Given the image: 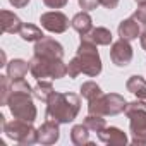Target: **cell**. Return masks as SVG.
I'll return each mask as SVG.
<instances>
[{"label":"cell","mask_w":146,"mask_h":146,"mask_svg":"<svg viewBox=\"0 0 146 146\" xmlns=\"http://www.w3.org/2000/svg\"><path fill=\"white\" fill-rule=\"evenodd\" d=\"M86 74V76H98L102 72V60L96 50V45L93 41L88 40H81V45L78 48L76 57L72 58L67 65V74L69 78H78L79 74Z\"/></svg>","instance_id":"obj_1"},{"label":"cell","mask_w":146,"mask_h":146,"mask_svg":"<svg viewBox=\"0 0 146 146\" xmlns=\"http://www.w3.org/2000/svg\"><path fill=\"white\" fill-rule=\"evenodd\" d=\"M81 108V100L74 93H57L53 91L46 102V117L57 120L58 124L72 122Z\"/></svg>","instance_id":"obj_2"},{"label":"cell","mask_w":146,"mask_h":146,"mask_svg":"<svg viewBox=\"0 0 146 146\" xmlns=\"http://www.w3.org/2000/svg\"><path fill=\"white\" fill-rule=\"evenodd\" d=\"M29 72L38 81L50 78V79H60L67 74V65L62 62V58H46L35 55L29 60Z\"/></svg>","instance_id":"obj_3"},{"label":"cell","mask_w":146,"mask_h":146,"mask_svg":"<svg viewBox=\"0 0 146 146\" xmlns=\"http://www.w3.org/2000/svg\"><path fill=\"white\" fill-rule=\"evenodd\" d=\"M127 102L124 100V96L117 95V93H108V95H100L95 100L90 102L88 105V112L95 113V115H117L120 112H124Z\"/></svg>","instance_id":"obj_4"},{"label":"cell","mask_w":146,"mask_h":146,"mask_svg":"<svg viewBox=\"0 0 146 146\" xmlns=\"http://www.w3.org/2000/svg\"><path fill=\"white\" fill-rule=\"evenodd\" d=\"M12 115L16 119H21V120H26V122H35L36 119V107L33 103V98H31V93H26V91H12V95L9 96V102H7Z\"/></svg>","instance_id":"obj_5"},{"label":"cell","mask_w":146,"mask_h":146,"mask_svg":"<svg viewBox=\"0 0 146 146\" xmlns=\"http://www.w3.org/2000/svg\"><path fill=\"white\" fill-rule=\"evenodd\" d=\"M33 122H26V120H21V119H16L12 122H5L4 125V132L21 143V144H33V143H38V129H35L31 125Z\"/></svg>","instance_id":"obj_6"},{"label":"cell","mask_w":146,"mask_h":146,"mask_svg":"<svg viewBox=\"0 0 146 146\" xmlns=\"http://www.w3.org/2000/svg\"><path fill=\"white\" fill-rule=\"evenodd\" d=\"M129 117L132 144H146V107L131 110L125 113Z\"/></svg>","instance_id":"obj_7"},{"label":"cell","mask_w":146,"mask_h":146,"mask_svg":"<svg viewBox=\"0 0 146 146\" xmlns=\"http://www.w3.org/2000/svg\"><path fill=\"white\" fill-rule=\"evenodd\" d=\"M40 23H41V26H43L46 31L57 33V35L67 31V28H69V17H67L65 14L58 12V11H52V12L41 14Z\"/></svg>","instance_id":"obj_8"},{"label":"cell","mask_w":146,"mask_h":146,"mask_svg":"<svg viewBox=\"0 0 146 146\" xmlns=\"http://www.w3.org/2000/svg\"><path fill=\"white\" fill-rule=\"evenodd\" d=\"M110 58L117 67L129 65L131 60H132V46H131V43L127 40H124V38L113 41L112 48H110Z\"/></svg>","instance_id":"obj_9"},{"label":"cell","mask_w":146,"mask_h":146,"mask_svg":"<svg viewBox=\"0 0 146 146\" xmlns=\"http://www.w3.org/2000/svg\"><path fill=\"white\" fill-rule=\"evenodd\" d=\"M35 55L46 57V58H62L64 57V46L55 41L53 38H41L35 45Z\"/></svg>","instance_id":"obj_10"},{"label":"cell","mask_w":146,"mask_h":146,"mask_svg":"<svg viewBox=\"0 0 146 146\" xmlns=\"http://www.w3.org/2000/svg\"><path fill=\"white\" fill-rule=\"evenodd\" d=\"M58 137H60L58 122L53 119L45 120V124L38 129V143L41 144H53L58 141Z\"/></svg>","instance_id":"obj_11"},{"label":"cell","mask_w":146,"mask_h":146,"mask_svg":"<svg viewBox=\"0 0 146 146\" xmlns=\"http://www.w3.org/2000/svg\"><path fill=\"white\" fill-rule=\"evenodd\" d=\"M98 139L105 144H112V146H124L127 143V136L125 132H122L119 127H105L98 132Z\"/></svg>","instance_id":"obj_12"},{"label":"cell","mask_w":146,"mask_h":146,"mask_svg":"<svg viewBox=\"0 0 146 146\" xmlns=\"http://www.w3.org/2000/svg\"><path fill=\"white\" fill-rule=\"evenodd\" d=\"M0 26H2V31H4V33L14 35V33H19V31H21L23 23H21V19H19L14 12H11V11H2V12H0Z\"/></svg>","instance_id":"obj_13"},{"label":"cell","mask_w":146,"mask_h":146,"mask_svg":"<svg viewBox=\"0 0 146 146\" xmlns=\"http://www.w3.org/2000/svg\"><path fill=\"white\" fill-rule=\"evenodd\" d=\"M119 36L127 40V41L136 40L137 36H141V24L134 17H129V19L122 21L119 24Z\"/></svg>","instance_id":"obj_14"},{"label":"cell","mask_w":146,"mask_h":146,"mask_svg":"<svg viewBox=\"0 0 146 146\" xmlns=\"http://www.w3.org/2000/svg\"><path fill=\"white\" fill-rule=\"evenodd\" d=\"M29 70V62L21 60V58H14L7 64V76L11 78V81H17V79H24V76Z\"/></svg>","instance_id":"obj_15"},{"label":"cell","mask_w":146,"mask_h":146,"mask_svg":"<svg viewBox=\"0 0 146 146\" xmlns=\"http://www.w3.org/2000/svg\"><path fill=\"white\" fill-rule=\"evenodd\" d=\"M112 38L113 36H112V33L107 28H93L88 35L81 36V40H88V41H93L95 45H103V46L110 45Z\"/></svg>","instance_id":"obj_16"},{"label":"cell","mask_w":146,"mask_h":146,"mask_svg":"<svg viewBox=\"0 0 146 146\" xmlns=\"http://www.w3.org/2000/svg\"><path fill=\"white\" fill-rule=\"evenodd\" d=\"M127 91H131L132 95L137 96V100L146 103V79L141 76H131L125 83Z\"/></svg>","instance_id":"obj_17"},{"label":"cell","mask_w":146,"mask_h":146,"mask_svg":"<svg viewBox=\"0 0 146 146\" xmlns=\"http://www.w3.org/2000/svg\"><path fill=\"white\" fill-rule=\"evenodd\" d=\"M70 26L74 28L81 36H84V35H88V33L93 29V21H91L90 14L84 11V12H79V14H76L74 17H72Z\"/></svg>","instance_id":"obj_18"},{"label":"cell","mask_w":146,"mask_h":146,"mask_svg":"<svg viewBox=\"0 0 146 146\" xmlns=\"http://www.w3.org/2000/svg\"><path fill=\"white\" fill-rule=\"evenodd\" d=\"M88 131H90V129H88L86 125H83V124L74 125V127H72V131H70V141L74 143V144H78V146L91 144V143H90V132H88Z\"/></svg>","instance_id":"obj_19"},{"label":"cell","mask_w":146,"mask_h":146,"mask_svg":"<svg viewBox=\"0 0 146 146\" xmlns=\"http://www.w3.org/2000/svg\"><path fill=\"white\" fill-rule=\"evenodd\" d=\"M19 36L24 41H40L41 38H45L43 31L35 24H23V28L19 31Z\"/></svg>","instance_id":"obj_20"},{"label":"cell","mask_w":146,"mask_h":146,"mask_svg":"<svg viewBox=\"0 0 146 146\" xmlns=\"http://www.w3.org/2000/svg\"><path fill=\"white\" fill-rule=\"evenodd\" d=\"M52 93H53V86H52V83H48V81H45V79H41V81L33 88V95H35L38 100H41V102H48V98L52 96Z\"/></svg>","instance_id":"obj_21"},{"label":"cell","mask_w":146,"mask_h":146,"mask_svg":"<svg viewBox=\"0 0 146 146\" xmlns=\"http://www.w3.org/2000/svg\"><path fill=\"white\" fill-rule=\"evenodd\" d=\"M84 125L93 132H100L102 129L107 127L103 115H95V113H88V117L84 119Z\"/></svg>","instance_id":"obj_22"},{"label":"cell","mask_w":146,"mask_h":146,"mask_svg":"<svg viewBox=\"0 0 146 146\" xmlns=\"http://www.w3.org/2000/svg\"><path fill=\"white\" fill-rule=\"evenodd\" d=\"M81 95H83L88 102H91V100H95L96 96L102 95V88H100L96 83L88 81V83H84V84L81 86Z\"/></svg>","instance_id":"obj_23"},{"label":"cell","mask_w":146,"mask_h":146,"mask_svg":"<svg viewBox=\"0 0 146 146\" xmlns=\"http://www.w3.org/2000/svg\"><path fill=\"white\" fill-rule=\"evenodd\" d=\"M11 78L9 76H0V86H2V95H0V103L7 105L9 96L12 95V84H11Z\"/></svg>","instance_id":"obj_24"},{"label":"cell","mask_w":146,"mask_h":146,"mask_svg":"<svg viewBox=\"0 0 146 146\" xmlns=\"http://www.w3.org/2000/svg\"><path fill=\"white\" fill-rule=\"evenodd\" d=\"M132 17L141 24V28L146 31V2L144 4H139V7H137V11L132 14Z\"/></svg>","instance_id":"obj_25"},{"label":"cell","mask_w":146,"mask_h":146,"mask_svg":"<svg viewBox=\"0 0 146 146\" xmlns=\"http://www.w3.org/2000/svg\"><path fill=\"white\" fill-rule=\"evenodd\" d=\"M79 2V5H81V9L83 11H93V9H96L98 5H100V0H78Z\"/></svg>","instance_id":"obj_26"},{"label":"cell","mask_w":146,"mask_h":146,"mask_svg":"<svg viewBox=\"0 0 146 146\" xmlns=\"http://www.w3.org/2000/svg\"><path fill=\"white\" fill-rule=\"evenodd\" d=\"M67 2L69 0H43V4L50 9H62V7H65Z\"/></svg>","instance_id":"obj_27"},{"label":"cell","mask_w":146,"mask_h":146,"mask_svg":"<svg viewBox=\"0 0 146 146\" xmlns=\"http://www.w3.org/2000/svg\"><path fill=\"white\" fill-rule=\"evenodd\" d=\"M100 5H103V7L112 11V9H115L119 5V0H100Z\"/></svg>","instance_id":"obj_28"},{"label":"cell","mask_w":146,"mask_h":146,"mask_svg":"<svg viewBox=\"0 0 146 146\" xmlns=\"http://www.w3.org/2000/svg\"><path fill=\"white\" fill-rule=\"evenodd\" d=\"M9 2H11L16 9H23V7H26V5L29 4V0H9Z\"/></svg>","instance_id":"obj_29"},{"label":"cell","mask_w":146,"mask_h":146,"mask_svg":"<svg viewBox=\"0 0 146 146\" xmlns=\"http://www.w3.org/2000/svg\"><path fill=\"white\" fill-rule=\"evenodd\" d=\"M141 46H143V48L146 50V31H144V33L141 35Z\"/></svg>","instance_id":"obj_30"},{"label":"cell","mask_w":146,"mask_h":146,"mask_svg":"<svg viewBox=\"0 0 146 146\" xmlns=\"http://www.w3.org/2000/svg\"><path fill=\"white\" fill-rule=\"evenodd\" d=\"M136 2H137V4H144V2H146V0H136Z\"/></svg>","instance_id":"obj_31"}]
</instances>
